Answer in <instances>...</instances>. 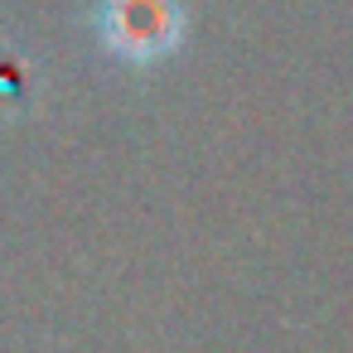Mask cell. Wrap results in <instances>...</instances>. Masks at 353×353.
<instances>
[{
	"label": "cell",
	"instance_id": "obj_1",
	"mask_svg": "<svg viewBox=\"0 0 353 353\" xmlns=\"http://www.w3.org/2000/svg\"><path fill=\"white\" fill-rule=\"evenodd\" d=\"M92 25L121 63H160L184 44L179 0H97Z\"/></svg>",
	"mask_w": 353,
	"mask_h": 353
}]
</instances>
